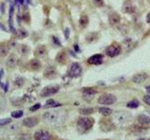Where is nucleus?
<instances>
[{"label":"nucleus","mask_w":150,"mask_h":140,"mask_svg":"<svg viewBox=\"0 0 150 140\" xmlns=\"http://www.w3.org/2000/svg\"><path fill=\"white\" fill-rule=\"evenodd\" d=\"M11 123V119H2L0 120V127H3V126H6L8 123Z\"/></svg>","instance_id":"bb28decb"},{"label":"nucleus","mask_w":150,"mask_h":140,"mask_svg":"<svg viewBox=\"0 0 150 140\" xmlns=\"http://www.w3.org/2000/svg\"><path fill=\"white\" fill-rule=\"evenodd\" d=\"M8 86H9V83L7 81V82H6V84H5V87H4V89H3L5 92H8Z\"/></svg>","instance_id":"4c0bfd02"},{"label":"nucleus","mask_w":150,"mask_h":140,"mask_svg":"<svg viewBox=\"0 0 150 140\" xmlns=\"http://www.w3.org/2000/svg\"><path fill=\"white\" fill-rule=\"evenodd\" d=\"M53 41H54V44H56L57 46H61L60 41L57 39V37H56V36H53Z\"/></svg>","instance_id":"f704fd0d"},{"label":"nucleus","mask_w":150,"mask_h":140,"mask_svg":"<svg viewBox=\"0 0 150 140\" xmlns=\"http://www.w3.org/2000/svg\"><path fill=\"white\" fill-rule=\"evenodd\" d=\"M20 50H21V52L23 53V54L27 53V52H28V50H29V49H28V47H27L26 45H25V44L21 46V49H20Z\"/></svg>","instance_id":"c756f323"},{"label":"nucleus","mask_w":150,"mask_h":140,"mask_svg":"<svg viewBox=\"0 0 150 140\" xmlns=\"http://www.w3.org/2000/svg\"><path fill=\"white\" fill-rule=\"evenodd\" d=\"M140 106V102L138 100H132L129 102L128 104H127V106L129 107V108H137V107Z\"/></svg>","instance_id":"b1692460"},{"label":"nucleus","mask_w":150,"mask_h":140,"mask_svg":"<svg viewBox=\"0 0 150 140\" xmlns=\"http://www.w3.org/2000/svg\"><path fill=\"white\" fill-rule=\"evenodd\" d=\"M83 69L82 66L78 63H73L71 64L69 70V76L70 78H79L82 75Z\"/></svg>","instance_id":"20e7f679"},{"label":"nucleus","mask_w":150,"mask_h":140,"mask_svg":"<svg viewBox=\"0 0 150 140\" xmlns=\"http://www.w3.org/2000/svg\"><path fill=\"white\" fill-rule=\"evenodd\" d=\"M8 53V49L4 44H0V57H5Z\"/></svg>","instance_id":"5701e85b"},{"label":"nucleus","mask_w":150,"mask_h":140,"mask_svg":"<svg viewBox=\"0 0 150 140\" xmlns=\"http://www.w3.org/2000/svg\"><path fill=\"white\" fill-rule=\"evenodd\" d=\"M58 91H59V86H57V85L47 86L41 91L40 95L42 97H49V96H52V95H54L55 93L58 92Z\"/></svg>","instance_id":"39448f33"},{"label":"nucleus","mask_w":150,"mask_h":140,"mask_svg":"<svg viewBox=\"0 0 150 140\" xmlns=\"http://www.w3.org/2000/svg\"><path fill=\"white\" fill-rule=\"evenodd\" d=\"M140 140H149V139H145V138H142V139H140Z\"/></svg>","instance_id":"49530a36"},{"label":"nucleus","mask_w":150,"mask_h":140,"mask_svg":"<svg viewBox=\"0 0 150 140\" xmlns=\"http://www.w3.org/2000/svg\"><path fill=\"white\" fill-rule=\"evenodd\" d=\"M146 22H147L148 23H150V12L147 14V16H146Z\"/></svg>","instance_id":"ea45409f"},{"label":"nucleus","mask_w":150,"mask_h":140,"mask_svg":"<svg viewBox=\"0 0 150 140\" xmlns=\"http://www.w3.org/2000/svg\"><path fill=\"white\" fill-rule=\"evenodd\" d=\"M35 140H51L49 133L45 130H39L35 133Z\"/></svg>","instance_id":"0eeeda50"},{"label":"nucleus","mask_w":150,"mask_h":140,"mask_svg":"<svg viewBox=\"0 0 150 140\" xmlns=\"http://www.w3.org/2000/svg\"><path fill=\"white\" fill-rule=\"evenodd\" d=\"M88 22H89L88 17L86 15H82L81 18H80V20H79V24H80V26H81L82 28L86 27L87 24H88Z\"/></svg>","instance_id":"aec40b11"},{"label":"nucleus","mask_w":150,"mask_h":140,"mask_svg":"<svg viewBox=\"0 0 150 140\" xmlns=\"http://www.w3.org/2000/svg\"><path fill=\"white\" fill-rule=\"evenodd\" d=\"M17 61H18V58L15 54H11L8 57L7 61H6V64L7 66L9 67V68H13L15 65L17 64Z\"/></svg>","instance_id":"f8f14e48"},{"label":"nucleus","mask_w":150,"mask_h":140,"mask_svg":"<svg viewBox=\"0 0 150 140\" xmlns=\"http://www.w3.org/2000/svg\"><path fill=\"white\" fill-rule=\"evenodd\" d=\"M121 52V47L118 44H112L106 49V54L109 57H115V56L119 55Z\"/></svg>","instance_id":"423d86ee"},{"label":"nucleus","mask_w":150,"mask_h":140,"mask_svg":"<svg viewBox=\"0 0 150 140\" xmlns=\"http://www.w3.org/2000/svg\"><path fill=\"white\" fill-rule=\"evenodd\" d=\"M93 3L95 4L97 7H98V8H100V7L103 6V5H104L103 0H93Z\"/></svg>","instance_id":"c85d7f7f"},{"label":"nucleus","mask_w":150,"mask_h":140,"mask_svg":"<svg viewBox=\"0 0 150 140\" xmlns=\"http://www.w3.org/2000/svg\"><path fill=\"white\" fill-rule=\"evenodd\" d=\"M98 102L100 105H112L116 102V97L114 94H111V93H104V94L98 97Z\"/></svg>","instance_id":"7ed1b4c3"},{"label":"nucleus","mask_w":150,"mask_h":140,"mask_svg":"<svg viewBox=\"0 0 150 140\" xmlns=\"http://www.w3.org/2000/svg\"><path fill=\"white\" fill-rule=\"evenodd\" d=\"M26 1H27L28 4H32V1H31V0H26Z\"/></svg>","instance_id":"a18cd8bd"},{"label":"nucleus","mask_w":150,"mask_h":140,"mask_svg":"<svg viewBox=\"0 0 150 140\" xmlns=\"http://www.w3.org/2000/svg\"><path fill=\"white\" fill-rule=\"evenodd\" d=\"M55 76V69L54 66H49L45 69L44 71V77L48 78H52Z\"/></svg>","instance_id":"dca6fc26"},{"label":"nucleus","mask_w":150,"mask_h":140,"mask_svg":"<svg viewBox=\"0 0 150 140\" xmlns=\"http://www.w3.org/2000/svg\"><path fill=\"white\" fill-rule=\"evenodd\" d=\"M27 35H28V33L25 31V30H20L19 31V36H20V37H26L27 36Z\"/></svg>","instance_id":"2f4dec72"},{"label":"nucleus","mask_w":150,"mask_h":140,"mask_svg":"<svg viewBox=\"0 0 150 140\" xmlns=\"http://www.w3.org/2000/svg\"><path fill=\"white\" fill-rule=\"evenodd\" d=\"M38 123H39V120L35 117H31V118H26L25 120H23V124L25 126V127L28 128H31V127H34L36 126Z\"/></svg>","instance_id":"9d476101"},{"label":"nucleus","mask_w":150,"mask_h":140,"mask_svg":"<svg viewBox=\"0 0 150 140\" xmlns=\"http://www.w3.org/2000/svg\"><path fill=\"white\" fill-rule=\"evenodd\" d=\"M14 86L17 87V88H21L23 86V84H25V79H23V78L21 77H18L16 78L15 79H14Z\"/></svg>","instance_id":"4be33fe9"},{"label":"nucleus","mask_w":150,"mask_h":140,"mask_svg":"<svg viewBox=\"0 0 150 140\" xmlns=\"http://www.w3.org/2000/svg\"><path fill=\"white\" fill-rule=\"evenodd\" d=\"M29 68L34 70V71H37V70H40L41 67V63L39 59H32L29 62Z\"/></svg>","instance_id":"ddd939ff"},{"label":"nucleus","mask_w":150,"mask_h":140,"mask_svg":"<svg viewBox=\"0 0 150 140\" xmlns=\"http://www.w3.org/2000/svg\"><path fill=\"white\" fill-rule=\"evenodd\" d=\"M94 119L88 117H81L77 121V129L80 134L86 133L90 130L94 125Z\"/></svg>","instance_id":"f257e3e1"},{"label":"nucleus","mask_w":150,"mask_h":140,"mask_svg":"<svg viewBox=\"0 0 150 140\" xmlns=\"http://www.w3.org/2000/svg\"><path fill=\"white\" fill-rule=\"evenodd\" d=\"M87 62H88V64H95V65L101 64L102 62H103V55L102 54L92 55L91 57L88 58Z\"/></svg>","instance_id":"6e6552de"},{"label":"nucleus","mask_w":150,"mask_h":140,"mask_svg":"<svg viewBox=\"0 0 150 140\" xmlns=\"http://www.w3.org/2000/svg\"><path fill=\"white\" fill-rule=\"evenodd\" d=\"M93 111L94 109L93 108H90V107H83V108L82 109H80V113L84 115V116H86V115H90L93 113Z\"/></svg>","instance_id":"393cba45"},{"label":"nucleus","mask_w":150,"mask_h":140,"mask_svg":"<svg viewBox=\"0 0 150 140\" xmlns=\"http://www.w3.org/2000/svg\"><path fill=\"white\" fill-rule=\"evenodd\" d=\"M98 112H100V113L103 116H109L112 114V110L111 108H109V107L103 106V107H100V108H98Z\"/></svg>","instance_id":"412c9836"},{"label":"nucleus","mask_w":150,"mask_h":140,"mask_svg":"<svg viewBox=\"0 0 150 140\" xmlns=\"http://www.w3.org/2000/svg\"><path fill=\"white\" fill-rule=\"evenodd\" d=\"M120 15L116 12H112L109 15V22L111 24H116L120 22Z\"/></svg>","instance_id":"4468645a"},{"label":"nucleus","mask_w":150,"mask_h":140,"mask_svg":"<svg viewBox=\"0 0 150 140\" xmlns=\"http://www.w3.org/2000/svg\"><path fill=\"white\" fill-rule=\"evenodd\" d=\"M69 28H66L65 29V36H66V38H69Z\"/></svg>","instance_id":"e433bc0d"},{"label":"nucleus","mask_w":150,"mask_h":140,"mask_svg":"<svg viewBox=\"0 0 150 140\" xmlns=\"http://www.w3.org/2000/svg\"><path fill=\"white\" fill-rule=\"evenodd\" d=\"M4 104H5V102H4V100H3L2 96H0V110H1V109L3 108Z\"/></svg>","instance_id":"c9c22d12"},{"label":"nucleus","mask_w":150,"mask_h":140,"mask_svg":"<svg viewBox=\"0 0 150 140\" xmlns=\"http://www.w3.org/2000/svg\"><path fill=\"white\" fill-rule=\"evenodd\" d=\"M74 48H75V50H76V51H79V47H78V45H77V44L74 46Z\"/></svg>","instance_id":"c03bdc74"},{"label":"nucleus","mask_w":150,"mask_h":140,"mask_svg":"<svg viewBox=\"0 0 150 140\" xmlns=\"http://www.w3.org/2000/svg\"><path fill=\"white\" fill-rule=\"evenodd\" d=\"M138 121L141 123V124H144V125H146V124H149L150 123V118L147 117L146 115H139L138 116Z\"/></svg>","instance_id":"6ab92c4d"},{"label":"nucleus","mask_w":150,"mask_h":140,"mask_svg":"<svg viewBox=\"0 0 150 140\" xmlns=\"http://www.w3.org/2000/svg\"><path fill=\"white\" fill-rule=\"evenodd\" d=\"M43 120L46 123H48L50 124H56L59 123L61 120V116L58 113V111L55 112H46L43 114Z\"/></svg>","instance_id":"f03ea898"},{"label":"nucleus","mask_w":150,"mask_h":140,"mask_svg":"<svg viewBox=\"0 0 150 140\" xmlns=\"http://www.w3.org/2000/svg\"><path fill=\"white\" fill-rule=\"evenodd\" d=\"M146 78H147V74H145V73L137 74V75H135V76L133 77L132 81L135 82V83H141V82H143L144 80H145Z\"/></svg>","instance_id":"2eb2a0df"},{"label":"nucleus","mask_w":150,"mask_h":140,"mask_svg":"<svg viewBox=\"0 0 150 140\" xmlns=\"http://www.w3.org/2000/svg\"><path fill=\"white\" fill-rule=\"evenodd\" d=\"M3 76H4V70L1 69V70H0V82H1V79H2Z\"/></svg>","instance_id":"58836bf2"},{"label":"nucleus","mask_w":150,"mask_h":140,"mask_svg":"<svg viewBox=\"0 0 150 140\" xmlns=\"http://www.w3.org/2000/svg\"><path fill=\"white\" fill-rule=\"evenodd\" d=\"M135 10V8L133 6H130V5H129V6H125V11L126 12H129V13H131L133 12Z\"/></svg>","instance_id":"cd10ccee"},{"label":"nucleus","mask_w":150,"mask_h":140,"mask_svg":"<svg viewBox=\"0 0 150 140\" xmlns=\"http://www.w3.org/2000/svg\"><path fill=\"white\" fill-rule=\"evenodd\" d=\"M23 20H25V21H28V14L27 13L23 15Z\"/></svg>","instance_id":"a19ab883"},{"label":"nucleus","mask_w":150,"mask_h":140,"mask_svg":"<svg viewBox=\"0 0 150 140\" xmlns=\"http://www.w3.org/2000/svg\"><path fill=\"white\" fill-rule=\"evenodd\" d=\"M55 59L58 63L65 64L66 61H67V53H66V51H60V52H58Z\"/></svg>","instance_id":"f3484780"},{"label":"nucleus","mask_w":150,"mask_h":140,"mask_svg":"<svg viewBox=\"0 0 150 140\" xmlns=\"http://www.w3.org/2000/svg\"><path fill=\"white\" fill-rule=\"evenodd\" d=\"M62 106V104H60V103L56 102L53 99H49V100H47L44 107L45 108H50V107H57V106Z\"/></svg>","instance_id":"a211bd4d"},{"label":"nucleus","mask_w":150,"mask_h":140,"mask_svg":"<svg viewBox=\"0 0 150 140\" xmlns=\"http://www.w3.org/2000/svg\"><path fill=\"white\" fill-rule=\"evenodd\" d=\"M19 140H31V137L27 134H25L21 135L20 138H19Z\"/></svg>","instance_id":"473e14b6"},{"label":"nucleus","mask_w":150,"mask_h":140,"mask_svg":"<svg viewBox=\"0 0 150 140\" xmlns=\"http://www.w3.org/2000/svg\"><path fill=\"white\" fill-rule=\"evenodd\" d=\"M1 12L4 13V4L3 3L1 4Z\"/></svg>","instance_id":"37998d69"},{"label":"nucleus","mask_w":150,"mask_h":140,"mask_svg":"<svg viewBox=\"0 0 150 140\" xmlns=\"http://www.w3.org/2000/svg\"><path fill=\"white\" fill-rule=\"evenodd\" d=\"M82 91L83 92V99L86 100L93 99V96L97 93V91L94 88H83Z\"/></svg>","instance_id":"1a4fd4ad"},{"label":"nucleus","mask_w":150,"mask_h":140,"mask_svg":"<svg viewBox=\"0 0 150 140\" xmlns=\"http://www.w3.org/2000/svg\"><path fill=\"white\" fill-rule=\"evenodd\" d=\"M35 55L37 56V57H44V56L46 55L47 53V49L46 47L44 45H39L37 47V48L35 49Z\"/></svg>","instance_id":"9b49d317"},{"label":"nucleus","mask_w":150,"mask_h":140,"mask_svg":"<svg viewBox=\"0 0 150 140\" xmlns=\"http://www.w3.org/2000/svg\"><path fill=\"white\" fill-rule=\"evenodd\" d=\"M23 110H16V111L11 112V117L14 119H20L23 117Z\"/></svg>","instance_id":"a878e982"},{"label":"nucleus","mask_w":150,"mask_h":140,"mask_svg":"<svg viewBox=\"0 0 150 140\" xmlns=\"http://www.w3.org/2000/svg\"><path fill=\"white\" fill-rule=\"evenodd\" d=\"M144 103H145L146 105L150 106V94L144 95Z\"/></svg>","instance_id":"72a5a7b5"},{"label":"nucleus","mask_w":150,"mask_h":140,"mask_svg":"<svg viewBox=\"0 0 150 140\" xmlns=\"http://www.w3.org/2000/svg\"><path fill=\"white\" fill-rule=\"evenodd\" d=\"M40 103H38V104H36V105H34L33 106H31L30 107V111H36V110H38V109H40Z\"/></svg>","instance_id":"7c9ffc66"},{"label":"nucleus","mask_w":150,"mask_h":140,"mask_svg":"<svg viewBox=\"0 0 150 140\" xmlns=\"http://www.w3.org/2000/svg\"><path fill=\"white\" fill-rule=\"evenodd\" d=\"M146 91H147V92L150 94V85H148V86H146Z\"/></svg>","instance_id":"79ce46f5"}]
</instances>
